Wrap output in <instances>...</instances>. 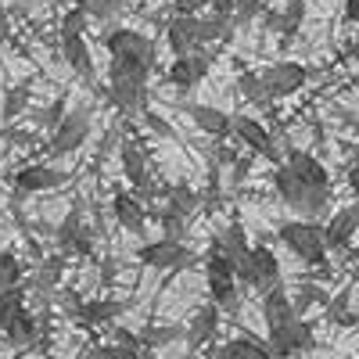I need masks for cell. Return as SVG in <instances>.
Wrapping results in <instances>:
<instances>
[{
	"instance_id": "3",
	"label": "cell",
	"mask_w": 359,
	"mask_h": 359,
	"mask_svg": "<svg viewBox=\"0 0 359 359\" xmlns=\"http://www.w3.org/2000/svg\"><path fill=\"white\" fill-rule=\"evenodd\" d=\"M205 284H208V294H212V306L223 313H237L241 309V284H237L233 277V266L226 262V255L219 252L216 245V237H212V245H208L205 252Z\"/></svg>"
},
{
	"instance_id": "5",
	"label": "cell",
	"mask_w": 359,
	"mask_h": 359,
	"mask_svg": "<svg viewBox=\"0 0 359 359\" xmlns=\"http://www.w3.org/2000/svg\"><path fill=\"white\" fill-rule=\"evenodd\" d=\"M104 47L111 57L140 65L144 72H155V65H158V43L151 36H144L140 29H111L104 36Z\"/></svg>"
},
{
	"instance_id": "1",
	"label": "cell",
	"mask_w": 359,
	"mask_h": 359,
	"mask_svg": "<svg viewBox=\"0 0 359 359\" xmlns=\"http://www.w3.org/2000/svg\"><path fill=\"white\" fill-rule=\"evenodd\" d=\"M147 79H151V72H144L140 65L111 57V65H108V97H111V104L123 115L147 111Z\"/></svg>"
},
{
	"instance_id": "20",
	"label": "cell",
	"mask_w": 359,
	"mask_h": 359,
	"mask_svg": "<svg viewBox=\"0 0 359 359\" xmlns=\"http://www.w3.org/2000/svg\"><path fill=\"white\" fill-rule=\"evenodd\" d=\"M165 43L176 57L184 54H194L198 50V15H172L169 25H165Z\"/></svg>"
},
{
	"instance_id": "23",
	"label": "cell",
	"mask_w": 359,
	"mask_h": 359,
	"mask_svg": "<svg viewBox=\"0 0 359 359\" xmlns=\"http://www.w3.org/2000/svg\"><path fill=\"white\" fill-rule=\"evenodd\" d=\"M219 309L212 306V302H205L198 313H194V320H191V327L184 331V338H187V348H201V345H208L216 338V331H219Z\"/></svg>"
},
{
	"instance_id": "18",
	"label": "cell",
	"mask_w": 359,
	"mask_h": 359,
	"mask_svg": "<svg viewBox=\"0 0 359 359\" xmlns=\"http://www.w3.org/2000/svg\"><path fill=\"white\" fill-rule=\"evenodd\" d=\"M208 69H212V57H208L205 50H194V54L176 57V62L169 65V72H165V79H169V86H176V90H194V86L208 76Z\"/></svg>"
},
{
	"instance_id": "37",
	"label": "cell",
	"mask_w": 359,
	"mask_h": 359,
	"mask_svg": "<svg viewBox=\"0 0 359 359\" xmlns=\"http://www.w3.org/2000/svg\"><path fill=\"white\" fill-rule=\"evenodd\" d=\"M237 86H241V94L252 101V104H273L266 97V90H262V83H259V72H241V79H237Z\"/></svg>"
},
{
	"instance_id": "42",
	"label": "cell",
	"mask_w": 359,
	"mask_h": 359,
	"mask_svg": "<svg viewBox=\"0 0 359 359\" xmlns=\"http://www.w3.org/2000/svg\"><path fill=\"white\" fill-rule=\"evenodd\" d=\"M144 115H147V123H151V130H155V133H162V137H172V126L165 123L162 115H155V111H144Z\"/></svg>"
},
{
	"instance_id": "28",
	"label": "cell",
	"mask_w": 359,
	"mask_h": 359,
	"mask_svg": "<svg viewBox=\"0 0 359 359\" xmlns=\"http://www.w3.org/2000/svg\"><path fill=\"white\" fill-rule=\"evenodd\" d=\"M0 334H4L11 345H29L36 338V320H33V313H29V306H22L4 327H0Z\"/></svg>"
},
{
	"instance_id": "16",
	"label": "cell",
	"mask_w": 359,
	"mask_h": 359,
	"mask_svg": "<svg viewBox=\"0 0 359 359\" xmlns=\"http://www.w3.org/2000/svg\"><path fill=\"white\" fill-rule=\"evenodd\" d=\"M230 133L241 140L245 147H252L255 155H266V158H277V144H273V133H269L259 118L252 115H230Z\"/></svg>"
},
{
	"instance_id": "25",
	"label": "cell",
	"mask_w": 359,
	"mask_h": 359,
	"mask_svg": "<svg viewBox=\"0 0 359 359\" xmlns=\"http://www.w3.org/2000/svg\"><path fill=\"white\" fill-rule=\"evenodd\" d=\"M165 208H172L176 216H184L187 223L194 219V212H198V205H201V194L194 191V187H187V184H172V187H165V201H162Z\"/></svg>"
},
{
	"instance_id": "29",
	"label": "cell",
	"mask_w": 359,
	"mask_h": 359,
	"mask_svg": "<svg viewBox=\"0 0 359 359\" xmlns=\"http://www.w3.org/2000/svg\"><path fill=\"white\" fill-rule=\"evenodd\" d=\"M62 269H65V255L57 252L50 259H43V266L33 273V280H29V287H36V291H54V284L62 280ZM25 287V291H29Z\"/></svg>"
},
{
	"instance_id": "19",
	"label": "cell",
	"mask_w": 359,
	"mask_h": 359,
	"mask_svg": "<svg viewBox=\"0 0 359 359\" xmlns=\"http://www.w3.org/2000/svg\"><path fill=\"white\" fill-rule=\"evenodd\" d=\"M262 320H266V334H277L291 320H298V313L291 309V298L284 291V284H273L269 291H262Z\"/></svg>"
},
{
	"instance_id": "10",
	"label": "cell",
	"mask_w": 359,
	"mask_h": 359,
	"mask_svg": "<svg viewBox=\"0 0 359 359\" xmlns=\"http://www.w3.org/2000/svg\"><path fill=\"white\" fill-rule=\"evenodd\" d=\"M259 83H262L269 101H280V97L298 94V90L309 83V69L302 62H273L269 69L259 72Z\"/></svg>"
},
{
	"instance_id": "15",
	"label": "cell",
	"mask_w": 359,
	"mask_h": 359,
	"mask_svg": "<svg viewBox=\"0 0 359 359\" xmlns=\"http://www.w3.org/2000/svg\"><path fill=\"white\" fill-rule=\"evenodd\" d=\"M298 184H306V187H316V191H331V172L323 169L320 158H313L309 151H302V147H291L287 158L280 162Z\"/></svg>"
},
{
	"instance_id": "39",
	"label": "cell",
	"mask_w": 359,
	"mask_h": 359,
	"mask_svg": "<svg viewBox=\"0 0 359 359\" xmlns=\"http://www.w3.org/2000/svg\"><path fill=\"white\" fill-rule=\"evenodd\" d=\"M25 101H29V83H18L15 90H8V97H4V118L8 123L25 108Z\"/></svg>"
},
{
	"instance_id": "43",
	"label": "cell",
	"mask_w": 359,
	"mask_h": 359,
	"mask_svg": "<svg viewBox=\"0 0 359 359\" xmlns=\"http://www.w3.org/2000/svg\"><path fill=\"white\" fill-rule=\"evenodd\" d=\"M208 4H212V15H219V18L233 15V0H208Z\"/></svg>"
},
{
	"instance_id": "2",
	"label": "cell",
	"mask_w": 359,
	"mask_h": 359,
	"mask_svg": "<svg viewBox=\"0 0 359 359\" xmlns=\"http://www.w3.org/2000/svg\"><path fill=\"white\" fill-rule=\"evenodd\" d=\"M273 187H277L280 201L291 208V212L302 216L306 223H320L327 216V208H331V191H316V187L298 184L284 165H277V172H273Z\"/></svg>"
},
{
	"instance_id": "38",
	"label": "cell",
	"mask_w": 359,
	"mask_h": 359,
	"mask_svg": "<svg viewBox=\"0 0 359 359\" xmlns=\"http://www.w3.org/2000/svg\"><path fill=\"white\" fill-rule=\"evenodd\" d=\"M65 111H69V97H65V94H57V97H54L36 118H40V126H43V130H54V126L65 118Z\"/></svg>"
},
{
	"instance_id": "11",
	"label": "cell",
	"mask_w": 359,
	"mask_h": 359,
	"mask_svg": "<svg viewBox=\"0 0 359 359\" xmlns=\"http://www.w3.org/2000/svg\"><path fill=\"white\" fill-rule=\"evenodd\" d=\"M137 259L151 269H169V273H180L184 266L194 262V252L184 241H169V237H158V241H147L137 248Z\"/></svg>"
},
{
	"instance_id": "27",
	"label": "cell",
	"mask_w": 359,
	"mask_h": 359,
	"mask_svg": "<svg viewBox=\"0 0 359 359\" xmlns=\"http://www.w3.org/2000/svg\"><path fill=\"white\" fill-rule=\"evenodd\" d=\"M83 230H86V223H83V201L76 198L72 208H69V216L62 219V226H57V252L69 255L72 245L79 241V233H83Z\"/></svg>"
},
{
	"instance_id": "30",
	"label": "cell",
	"mask_w": 359,
	"mask_h": 359,
	"mask_svg": "<svg viewBox=\"0 0 359 359\" xmlns=\"http://www.w3.org/2000/svg\"><path fill=\"white\" fill-rule=\"evenodd\" d=\"M230 33V18H219V15H198V50L205 43H216Z\"/></svg>"
},
{
	"instance_id": "17",
	"label": "cell",
	"mask_w": 359,
	"mask_h": 359,
	"mask_svg": "<svg viewBox=\"0 0 359 359\" xmlns=\"http://www.w3.org/2000/svg\"><path fill=\"white\" fill-rule=\"evenodd\" d=\"M320 226H323L327 252H348L352 237H355V226H359V208L345 205V208H338L334 216H327V223H320Z\"/></svg>"
},
{
	"instance_id": "6",
	"label": "cell",
	"mask_w": 359,
	"mask_h": 359,
	"mask_svg": "<svg viewBox=\"0 0 359 359\" xmlns=\"http://www.w3.org/2000/svg\"><path fill=\"white\" fill-rule=\"evenodd\" d=\"M83 29H86V15L72 8L62 18V54L83 83H94V57H90V47L83 40Z\"/></svg>"
},
{
	"instance_id": "13",
	"label": "cell",
	"mask_w": 359,
	"mask_h": 359,
	"mask_svg": "<svg viewBox=\"0 0 359 359\" xmlns=\"http://www.w3.org/2000/svg\"><path fill=\"white\" fill-rule=\"evenodd\" d=\"M269 355L273 359H291V355H298V352H313L316 348V338H313V327H309V320H291L284 331H277V334H269Z\"/></svg>"
},
{
	"instance_id": "21",
	"label": "cell",
	"mask_w": 359,
	"mask_h": 359,
	"mask_svg": "<svg viewBox=\"0 0 359 359\" xmlns=\"http://www.w3.org/2000/svg\"><path fill=\"white\" fill-rule=\"evenodd\" d=\"M111 216H115L118 226L130 230V233H144V226H147V208H144V201H140L137 194H130V191H115V198H111Z\"/></svg>"
},
{
	"instance_id": "41",
	"label": "cell",
	"mask_w": 359,
	"mask_h": 359,
	"mask_svg": "<svg viewBox=\"0 0 359 359\" xmlns=\"http://www.w3.org/2000/svg\"><path fill=\"white\" fill-rule=\"evenodd\" d=\"M86 359H137L130 348H123V345H97V348H90L86 352Z\"/></svg>"
},
{
	"instance_id": "33",
	"label": "cell",
	"mask_w": 359,
	"mask_h": 359,
	"mask_svg": "<svg viewBox=\"0 0 359 359\" xmlns=\"http://www.w3.org/2000/svg\"><path fill=\"white\" fill-rule=\"evenodd\" d=\"M72 4H76V11H83L86 18L104 22V18H115V15H118L123 0H72Z\"/></svg>"
},
{
	"instance_id": "24",
	"label": "cell",
	"mask_w": 359,
	"mask_h": 359,
	"mask_svg": "<svg viewBox=\"0 0 359 359\" xmlns=\"http://www.w3.org/2000/svg\"><path fill=\"white\" fill-rule=\"evenodd\" d=\"M212 359H273V355H269V348H266L259 338L241 334V338H233V341L219 345Z\"/></svg>"
},
{
	"instance_id": "9",
	"label": "cell",
	"mask_w": 359,
	"mask_h": 359,
	"mask_svg": "<svg viewBox=\"0 0 359 359\" xmlns=\"http://www.w3.org/2000/svg\"><path fill=\"white\" fill-rule=\"evenodd\" d=\"M118 158H123V172H126L130 187H133L130 194H137L140 201L158 194V184H155V176H151V165H147V155H144L140 140L126 137L123 144H118Z\"/></svg>"
},
{
	"instance_id": "7",
	"label": "cell",
	"mask_w": 359,
	"mask_h": 359,
	"mask_svg": "<svg viewBox=\"0 0 359 359\" xmlns=\"http://www.w3.org/2000/svg\"><path fill=\"white\" fill-rule=\"evenodd\" d=\"M233 277H237V284H245V287L269 291L273 284H280V262H277L273 248H266V245H252V248H248V255L233 266Z\"/></svg>"
},
{
	"instance_id": "14",
	"label": "cell",
	"mask_w": 359,
	"mask_h": 359,
	"mask_svg": "<svg viewBox=\"0 0 359 359\" xmlns=\"http://www.w3.org/2000/svg\"><path fill=\"white\" fill-rule=\"evenodd\" d=\"M62 306H65L69 316H79L83 323H111L130 309L126 298H90V302H83V298H72V294Z\"/></svg>"
},
{
	"instance_id": "35",
	"label": "cell",
	"mask_w": 359,
	"mask_h": 359,
	"mask_svg": "<svg viewBox=\"0 0 359 359\" xmlns=\"http://www.w3.org/2000/svg\"><path fill=\"white\" fill-rule=\"evenodd\" d=\"M22 284V259L15 252H0V291H11Z\"/></svg>"
},
{
	"instance_id": "34",
	"label": "cell",
	"mask_w": 359,
	"mask_h": 359,
	"mask_svg": "<svg viewBox=\"0 0 359 359\" xmlns=\"http://www.w3.org/2000/svg\"><path fill=\"white\" fill-rule=\"evenodd\" d=\"M306 18V0H287V8H284V18H269V29H280L284 36H291L298 22Z\"/></svg>"
},
{
	"instance_id": "4",
	"label": "cell",
	"mask_w": 359,
	"mask_h": 359,
	"mask_svg": "<svg viewBox=\"0 0 359 359\" xmlns=\"http://www.w3.org/2000/svg\"><path fill=\"white\" fill-rule=\"evenodd\" d=\"M280 245L306 266H323L327 262V245H323V226L306 223V219H287L277 226Z\"/></svg>"
},
{
	"instance_id": "26",
	"label": "cell",
	"mask_w": 359,
	"mask_h": 359,
	"mask_svg": "<svg viewBox=\"0 0 359 359\" xmlns=\"http://www.w3.org/2000/svg\"><path fill=\"white\" fill-rule=\"evenodd\" d=\"M216 245H219V252L226 255V262H230V266H237V262H241V259L248 255V248H252V245H248V233H245V226H241V223H230V226L216 237Z\"/></svg>"
},
{
	"instance_id": "40",
	"label": "cell",
	"mask_w": 359,
	"mask_h": 359,
	"mask_svg": "<svg viewBox=\"0 0 359 359\" xmlns=\"http://www.w3.org/2000/svg\"><path fill=\"white\" fill-rule=\"evenodd\" d=\"M259 8H262V0H233V15H230V25L237 22H252L255 15H259Z\"/></svg>"
},
{
	"instance_id": "12",
	"label": "cell",
	"mask_w": 359,
	"mask_h": 359,
	"mask_svg": "<svg viewBox=\"0 0 359 359\" xmlns=\"http://www.w3.org/2000/svg\"><path fill=\"white\" fill-rule=\"evenodd\" d=\"M15 191L18 194H40V191H57V187H65L69 184V172L65 169H57L50 162H33V165H22L15 172Z\"/></svg>"
},
{
	"instance_id": "36",
	"label": "cell",
	"mask_w": 359,
	"mask_h": 359,
	"mask_svg": "<svg viewBox=\"0 0 359 359\" xmlns=\"http://www.w3.org/2000/svg\"><path fill=\"white\" fill-rule=\"evenodd\" d=\"M22 306H25V284H18L11 291H0V327H4Z\"/></svg>"
},
{
	"instance_id": "44",
	"label": "cell",
	"mask_w": 359,
	"mask_h": 359,
	"mask_svg": "<svg viewBox=\"0 0 359 359\" xmlns=\"http://www.w3.org/2000/svg\"><path fill=\"white\" fill-rule=\"evenodd\" d=\"M341 18H345V25H352V22L359 18V0H345V11H341Z\"/></svg>"
},
{
	"instance_id": "45",
	"label": "cell",
	"mask_w": 359,
	"mask_h": 359,
	"mask_svg": "<svg viewBox=\"0 0 359 359\" xmlns=\"http://www.w3.org/2000/svg\"><path fill=\"white\" fill-rule=\"evenodd\" d=\"M4 36H8V15L0 11V40H4Z\"/></svg>"
},
{
	"instance_id": "31",
	"label": "cell",
	"mask_w": 359,
	"mask_h": 359,
	"mask_svg": "<svg viewBox=\"0 0 359 359\" xmlns=\"http://www.w3.org/2000/svg\"><path fill=\"white\" fill-rule=\"evenodd\" d=\"M287 298H291V309L298 316H302L309 306H327V302H331V294H327L323 287H316V284H298V291L287 294Z\"/></svg>"
},
{
	"instance_id": "32",
	"label": "cell",
	"mask_w": 359,
	"mask_h": 359,
	"mask_svg": "<svg viewBox=\"0 0 359 359\" xmlns=\"http://www.w3.org/2000/svg\"><path fill=\"white\" fill-rule=\"evenodd\" d=\"M352 306V287H341L338 294H331V302H327V316L341 327H352L355 323V313L348 309Z\"/></svg>"
},
{
	"instance_id": "22",
	"label": "cell",
	"mask_w": 359,
	"mask_h": 359,
	"mask_svg": "<svg viewBox=\"0 0 359 359\" xmlns=\"http://www.w3.org/2000/svg\"><path fill=\"white\" fill-rule=\"evenodd\" d=\"M184 111L191 115L194 130H201L205 137H216V140L230 137V111H223L216 104H184Z\"/></svg>"
},
{
	"instance_id": "8",
	"label": "cell",
	"mask_w": 359,
	"mask_h": 359,
	"mask_svg": "<svg viewBox=\"0 0 359 359\" xmlns=\"http://www.w3.org/2000/svg\"><path fill=\"white\" fill-rule=\"evenodd\" d=\"M86 137H90V108H83V104L79 108H69L62 123L50 130L47 155L50 158H69V155H76L79 147L86 144Z\"/></svg>"
}]
</instances>
